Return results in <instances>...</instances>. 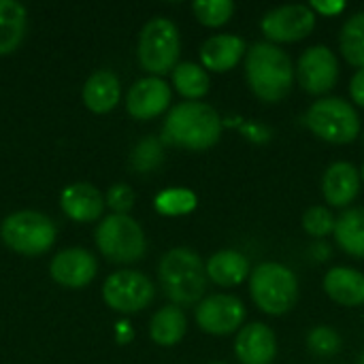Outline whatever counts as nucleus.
I'll use <instances>...</instances> for the list:
<instances>
[{"label": "nucleus", "mask_w": 364, "mask_h": 364, "mask_svg": "<svg viewBox=\"0 0 364 364\" xmlns=\"http://www.w3.org/2000/svg\"><path fill=\"white\" fill-rule=\"evenodd\" d=\"M222 136L220 113L198 100L181 102L171 109L162 126V141L183 149H209Z\"/></svg>", "instance_id": "nucleus-1"}, {"label": "nucleus", "mask_w": 364, "mask_h": 364, "mask_svg": "<svg viewBox=\"0 0 364 364\" xmlns=\"http://www.w3.org/2000/svg\"><path fill=\"white\" fill-rule=\"evenodd\" d=\"M245 77L260 100L279 102L294 85V64L279 45L260 41L247 49Z\"/></svg>", "instance_id": "nucleus-2"}, {"label": "nucleus", "mask_w": 364, "mask_h": 364, "mask_svg": "<svg viewBox=\"0 0 364 364\" xmlns=\"http://www.w3.org/2000/svg\"><path fill=\"white\" fill-rule=\"evenodd\" d=\"M158 277L164 294L173 305H198L207 290V269L200 256L190 247L166 252L158 267Z\"/></svg>", "instance_id": "nucleus-3"}, {"label": "nucleus", "mask_w": 364, "mask_h": 364, "mask_svg": "<svg viewBox=\"0 0 364 364\" xmlns=\"http://www.w3.org/2000/svg\"><path fill=\"white\" fill-rule=\"evenodd\" d=\"M250 294L262 314L284 316L296 305L299 282L286 264L262 262L250 273Z\"/></svg>", "instance_id": "nucleus-4"}, {"label": "nucleus", "mask_w": 364, "mask_h": 364, "mask_svg": "<svg viewBox=\"0 0 364 364\" xmlns=\"http://www.w3.org/2000/svg\"><path fill=\"white\" fill-rule=\"evenodd\" d=\"M305 124L316 136L333 145L352 143L360 134V117L356 109L339 96L316 100L305 113Z\"/></svg>", "instance_id": "nucleus-5"}, {"label": "nucleus", "mask_w": 364, "mask_h": 364, "mask_svg": "<svg viewBox=\"0 0 364 364\" xmlns=\"http://www.w3.org/2000/svg\"><path fill=\"white\" fill-rule=\"evenodd\" d=\"M179 30L166 17L149 19L139 36V62L154 75H164L177 66L179 60Z\"/></svg>", "instance_id": "nucleus-6"}, {"label": "nucleus", "mask_w": 364, "mask_h": 364, "mask_svg": "<svg viewBox=\"0 0 364 364\" xmlns=\"http://www.w3.org/2000/svg\"><path fill=\"white\" fill-rule=\"evenodd\" d=\"M0 237L11 250L26 256H38L53 245L55 226L38 211H17L2 222Z\"/></svg>", "instance_id": "nucleus-7"}, {"label": "nucleus", "mask_w": 364, "mask_h": 364, "mask_svg": "<svg viewBox=\"0 0 364 364\" xmlns=\"http://www.w3.org/2000/svg\"><path fill=\"white\" fill-rule=\"evenodd\" d=\"M96 245L111 262H136L145 254L143 228L130 218L113 213L105 218L96 230Z\"/></svg>", "instance_id": "nucleus-8"}, {"label": "nucleus", "mask_w": 364, "mask_h": 364, "mask_svg": "<svg viewBox=\"0 0 364 364\" xmlns=\"http://www.w3.org/2000/svg\"><path fill=\"white\" fill-rule=\"evenodd\" d=\"M107 305L119 314H136L151 305L156 290L149 277L139 271H117L109 275L102 288Z\"/></svg>", "instance_id": "nucleus-9"}, {"label": "nucleus", "mask_w": 364, "mask_h": 364, "mask_svg": "<svg viewBox=\"0 0 364 364\" xmlns=\"http://www.w3.org/2000/svg\"><path fill=\"white\" fill-rule=\"evenodd\" d=\"M269 43H296L307 38L316 28V13L309 4H286L269 11L260 21Z\"/></svg>", "instance_id": "nucleus-10"}, {"label": "nucleus", "mask_w": 364, "mask_h": 364, "mask_svg": "<svg viewBox=\"0 0 364 364\" xmlns=\"http://www.w3.org/2000/svg\"><path fill=\"white\" fill-rule=\"evenodd\" d=\"M245 318L247 311L243 301L232 294H211L196 305V324L200 331L215 337L241 331Z\"/></svg>", "instance_id": "nucleus-11"}, {"label": "nucleus", "mask_w": 364, "mask_h": 364, "mask_svg": "<svg viewBox=\"0 0 364 364\" xmlns=\"http://www.w3.org/2000/svg\"><path fill=\"white\" fill-rule=\"evenodd\" d=\"M296 79L301 87L314 96L331 92L339 79L337 55L326 45H314L305 49L296 62Z\"/></svg>", "instance_id": "nucleus-12"}, {"label": "nucleus", "mask_w": 364, "mask_h": 364, "mask_svg": "<svg viewBox=\"0 0 364 364\" xmlns=\"http://www.w3.org/2000/svg\"><path fill=\"white\" fill-rule=\"evenodd\" d=\"M171 105V87L160 77H145L139 79L126 98L128 113L136 119H151L164 113Z\"/></svg>", "instance_id": "nucleus-13"}, {"label": "nucleus", "mask_w": 364, "mask_h": 364, "mask_svg": "<svg viewBox=\"0 0 364 364\" xmlns=\"http://www.w3.org/2000/svg\"><path fill=\"white\" fill-rule=\"evenodd\" d=\"M235 354L241 364H271L277 356V337L262 322L245 324L237 335Z\"/></svg>", "instance_id": "nucleus-14"}, {"label": "nucleus", "mask_w": 364, "mask_h": 364, "mask_svg": "<svg viewBox=\"0 0 364 364\" xmlns=\"http://www.w3.org/2000/svg\"><path fill=\"white\" fill-rule=\"evenodd\" d=\"M96 269H98L96 258L87 250L73 247V250L60 252L51 260L49 273L58 284L66 288H83L94 279Z\"/></svg>", "instance_id": "nucleus-15"}, {"label": "nucleus", "mask_w": 364, "mask_h": 364, "mask_svg": "<svg viewBox=\"0 0 364 364\" xmlns=\"http://www.w3.org/2000/svg\"><path fill=\"white\" fill-rule=\"evenodd\" d=\"M360 171L352 162H335L322 177V194L331 207L346 209L360 192Z\"/></svg>", "instance_id": "nucleus-16"}, {"label": "nucleus", "mask_w": 364, "mask_h": 364, "mask_svg": "<svg viewBox=\"0 0 364 364\" xmlns=\"http://www.w3.org/2000/svg\"><path fill=\"white\" fill-rule=\"evenodd\" d=\"M245 41L237 34H215L200 47V62L205 70L226 73L235 68L245 55Z\"/></svg>", "instance_id": "nucleus-17"}, {"label": "nucleus", "mask_w": 364, "mask_h": 364, "mask_svg": "<svg viewBox=\"0 0 364 364\" xmlns=\"http://www.w3.org/2000/svg\"><path fill=\"white\" fill-rule=\"evenodd\" d=\"M324 292L343 307L364 305V275L352 267H335L324 275Z\"/></svg>", "instance_id": "nucleus-18"}, {"label": "nucleus", "mask_w": 364, "mask_h": 364, "mask_svg": "<svg viewBox=\"0 0 364 364\" xmlns=\"http://www.w3.org/2000/svg\"><path fill=\"white\" fill-rule=\"evenodd\" d=\"M62 209L75 222H94L100 218L105 200L92 183H73L62 192Z\"/></svg>", "instance_id": "nucleus-19"}, {"label": "nucleus", "mask_w": 364, "mask_h": 364, "mask_svg": "<svg viewBox=\"0 0 364 364\" xmlns=\"http://www.w3.org/2000/svg\"><path fill=\"white\" fill-rule=\"evenodd\" d=\"M205 269H207V277L213 284L222 286V288H235V286L243 284L252 273L250 271V260L237 250H220V252H215L207 260Z\"/></svg>", "instance_id": "nucleus-20"}, {"label": "nucleus", "mask_w": 364, "mask_h": 364, "mask_svg": "<svg viewBox=\"0 0 364 364\" xmlns=\"http://www.w3.org/2000/svg\"><path fill=\"white\" fill-rule=\"evenodd\" d=\"M119 100V79L109 70L94 73L83 85V102L94 113L111 111Z\"/></svg>", "instance_id": "nucleus-21"}, {"label": "nucleus", "mask_w": 364, "mask_h": 364, "mask_svg": "<svg viewBox=\"0 0 364 364\" xmlns=\"http://www.w3.org/2000/svg\"><path fill=\"white\" fill-rule=\"evenodd\" d=\"M335 239L339 247L352 256L364 258V207L346 209L335 222Z\"/></svg>", "instance_id": "nucleus-22"}, {"label": "nucleus", "mask_w": 364, "mask_h": 364, "mask_svg": "<svg viewBox=\"0 0 364 364\" xmlns=\"http://www.w3.org/2000/svg\"><path fill=\"white\" fill-rule=\"evenodd\" d=\"M188 331V320L181 307L177 305H166L160 311L154 314L151 324H149V335L158 346L171 348L177 346Z\"/></svg>", "instance_id": "nucleus-23"}, {"label": "nucleus", "mask_w": 364, "mask_h": 364, "mask_svg": "<svg viewBox=\"0 0 364 364\" xmlns=\"http://www.w3.org/2000/svg\"><path fill=\"white\" fill-rule=\"evenodd\" d=\"M26 34V9L15 0H0V55L19 47Z\"/></svg>", "instance_id": "nucleus-24"}, {"label": "nucleus", "mask_w": 364, "mask_h": 364, "mask_svg": "<svg viewBox=\"0 0 364 364\" xmlns=\"http://www.w3.org/2000/svg\"><path fill=\"white\" fill-rule=\"evenodd\" d=\"M173 85L190 100H198L209 92V73L194 62H181L173 68Z\"/></svg>", "instance_id": "nucleus-25"}, {"label": "nucleus", "mask_w": 364, "mask_h": 364, "mask_svg": "<svg viewBox=\"0 0 364 364\" xmlns=\"http://www.w3.org/2000/svg\"><path fill=\"white\" fill-rule=\"evenodd\" d=\"M339 45H341V53L348 60V64L356 66L358 70L364 68V11L352 15L343 23Z\"/></svg>", "instance_id": "nucleus-26"}, {"label": "nucleus", "mask_w": 364, "mask_h": 364, "mask_svg": "<svg viewBox=\"0 0 364 364\" xmlns=\"http://www.w3.org/2000/svg\"><path fill=\"white\" fill-rule=\"evenodd\" d=\"M196 194L186 188H171L156 196V211L162 215H186L196 209Z\"/></svg>", "instance_id": "nucleus-27"}, {"label": "nucleus", "mask_w": 364, "mask_h": 364, "mask_svg": "<svg viewBox=\"0 0 364 364\" xmlns=\"http://www.w3.org/2000/svg\"><path fill=\"white\" fill-rule=\"evenodd\" d=\"M192 11L200 23L209 28H218V26H224L232 17L235 4L230 0H198L192 4Z\"/></svg>", "instance_id": "nucleus-28"}, {"label": "nucleus", "mask_w": 364, "mask_h": 364, "mask_svg": "<svg viewBox=\"0 0 364 364\" xmlns=\"http://www.w3.org/2000/svg\"><path fill=\"white\" fill-rule=\"evenodd\" d=\"M307 348L311 354H316L320 358L335 356L341 350V337L331 326H316L307 335Z\"/></svg>", "instance_id": "nucleus-29"}, {"label": "nucleus", "mask_w": 364, "mask_h": 364, "mask_svg": "<svg viewBox=\"0 0 364 364\" xmlns=\"http://www.w3.org/2000/svg\"><path fill=\"white\" fill-rule=\"evenodd\" d=\"M335 222H337V218L331 213L328 207H322V205L309 207L303 215V228L307 230V235H311L316 239L328 237L335 230Z\"/></svg>", "instance_id": "nucleus-30"}, {"label": "nucleus", "mask_w": 364, "mask_h": 364, "mask_svg": "<svg viewBox=\"0 0 364 364\" xmlns=\"http://www.w3.org/2000/svg\"><path fill=\"white\" fill-rule=\"evenodd\" d=\"M162 162V145L158 139L149 136V139H143L134 151H132V166L139 171V173H147V171H154L158 164Z\"/></svg>", "instance_id": "nucleus-31"}, {"label": "nucleus", "mask_w": 364, "mask_h": 364, "mask_svg": "<svg viewBox=\"0 0 364 364\" xmlns=\"http://www.w3.org/2000/svg\"><path fill=\"white\" fill-rule=\"evenodd\" d=\"M107 203H109V207H111L115 213L128 215V211L134 207V192H132V188L126 186V183H115V186L109 190V194H107Z\"/></svg>", "instance_id": "nucleus-32"}, {"label": "nucleus", "mask_w": 364, "mask_h": 364, "mask_svg": "<svg viewBox=\"0 0 364 364\" xmlns=\"http://www.w3.org/2000/svg\"><path fill=\"white\" fill-rule=\"evenodd\" d=\"M311 11L314 13H320V15H326V17H335L339 15L348 4L343 0H311Z\"/></svg>", "instance_id": "nucleus-33"}, {"label": "nucleus", "mask_w": 364, "mask_h": 364, "mask_svg": "<svg viewBox=\"0 0 364 364\" xmlns=\"http://www.w3.org/2000/svg\"><path fill=\"white\" fill-rule=\"evenodd\" d=\"M350 96L358 107L364 109V68L354 73V77L350 81Z\"/></svg>", "instance_id": "nucleus-34"}, {"label": "nucleus", "mask_w": 364, "mask_h": 364, "mask_svg": "<svg viewBox=\"0 0 364 364\" xmlns=\"http://www.w3.org/2000/svg\"><path fill=\"white\" fill-rule=\"evenodd\" d=\"M243 132L250 134V139H256V141H267V139H269V132H267L264 128H260V126H254V124L245 126Z\"/></svg>", "instance_id": "nucleus-35"}, {"label": "nucleus", "mask_w": 364, "mask_h": 364, "mask_svg": "<svg viewBox=\"0 0 364 364\" xmlns=\"http://www.w3.org/2000/svg\"><path fill=\"white\" fill-rule=\"evenodd\" d=\"M311 254H314V258H316V260H326V258L331 256V250H328L324 243H318V245H314Z\"/></svg>", "instance_id": "nucleus-36"}, {"label": "nucleus", "mask_w": 364, "mask_h": 364, "mask_svg": "<svg viewBox=\"0 0 364 364\" xmlns=\"http://www.w3.org/2000/svg\"><path fill=\"white\" fill-rule=\"evenodd\" d=\"M360 179L364 181V164H363V168H360Z\"/></svg>", "instance_id": "nucleus-37"}, {"label": "nucleus", "mask_w": 364, "mask_h": 364, "mask_svg": "<svg viewBox=\"0 0 364 364\" xmlns=\"http://www.w3.org/2000/svg\"><path fill=\"white\" fill-rule=\"evenodd\" d=\"M358 364H364V354H363V356H360V363H358Z\"/></svg>", "instance_id": "nucleus-38"}, {"label": "nucleus", "mask_w": 364, "mask_h": 364, "mask_svg": "<svg viewBox=\"0 0 364 364\" xmlns=\"http://www.w3.org/2000/svg\"><path fill=\"white\" fill-rule=\"evenodd\" d=\"M209 364H226V363H209Z\"/></svg>", "instance_id": "nucleus-39"}]
</instances>
